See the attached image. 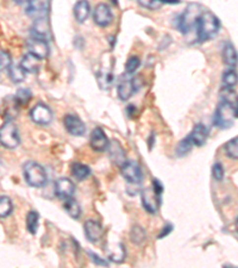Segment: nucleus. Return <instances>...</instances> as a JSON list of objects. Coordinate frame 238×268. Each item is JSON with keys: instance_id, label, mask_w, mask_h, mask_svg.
Listing matches in <instances>:
<instances>
[{"instance_id": "obj_38", "label": "nucleus", "mask_w": 238, "mask_h": 268, "mask_svg": "<svg viewBox=\"0 0 238 268\" xmlns=\"http://www.w3.org/2000/svg\"><path fill=\"white\" fill-rule=\"evenodd\" d=\"M99 79V85H100L101 88H109L111 87V84H112V80H113V76H112V73H100L98 76Z\"/></svg>"}, {"instance_id": "obj_19", "label": "nucleus", "mask_w": 238, "mask_h": 268, "mask_svg": "<svg viewBox=\"0 0 238 268\" xmlns=\"http://www.w3.org/2000/svg\"><path fill=\"white\" fill-rule=\"evenodd\" d=\"M188 136H189V138H191L193 145L201 147V145L205 144L206 141H208V130L205 125L199 123V124L195 125V127L193 128V130L191 131V134H189Z\"/></svg>"}, {"instance_id": "obj_36", "label": "nucleus", "mask_w": 238, "mask_h": 268, "mask_svg": "<svg viewBox=\"0 0 238 268\" xmlns=\"http://www.w3.org/2000/svg\"><path fill=\"white\" fill-rule=\"evenodd\" d=\"M225 175V169H224L223 165L220 162H216V164L212 166V176L216 179L217 181H222Z\"/></svg>"}, {"instance_id": "obj_7", "label": "nucleus", "mask_w": 238, "mask_h": 268, "mask_svg": "<svg viewBox=\"0 0 238 268\" xmlns=\"http://www.w3.org/2000/svg\"><path fill=\"white\" fill-rule=\"evenodd\" d=\"M54 113L52 109L43 102H38L30 111L31 121L37 125H49L53 121Z\"/></svg>"}, {"instance_id": "obj_22", "label": "nucleus", "mask_w": 238, "mask_h": 268, "mask_svg": "<svg viewBox=\"0 0 238 268\" xmlns=\"http://www.w3.org/2000/svg\"><path fill=\"white\" fill-rule=\"evenodd\" d=\"M70 173H72V175L74 176L76 180L84 181L92 174V170H90V168L89 166H86V165L75 161L73 162L72 166H70Z\"/></svg>"}, {"instance_id": "obj_39", "label": "nucleus", "mask_w": 238, "mask_h": 268, "mask_svg": "<svg viewBox=\"0 0 238 268\" xmlns=\"http://www.w3.org/2000/svg\"><path fill=\"white\" fill-rule=\"evenodd\" d=\"M87 255L89 256V260L92 261L94 265H97V266H104V267L109 266V262H107L106 260H104V259H101L100 256L97 255L95 253L87 250Z\"/></svg>"}, {"instance_id": "obj_28", "label": "nucleus", "mask_w": 238, "mask_h": 268, "mask_svg": "<svg viewBox=\"0 0 238 268\" xmlns=\"http://www.w3.org/2000/svg\"><path fill=\"white\" fill-rule=\"evenodd\" d=\"M31 99H32V93L28 88H21V90L17 91L15 97H13V101L17 106H27Z\"/></svg>"}, {"instance_id": "obj_1", "label": "nucleus", "mask_w": 238, "mask_h": 268, "mask_svg": "<svg viewBox=\"0 0 238 268\" xmlns=\"http://www.w3.org/2000/svg\"><path fill=\"white\" fill-rule=\"evenodd\" d=\"M195 28H197L198 41L206 42L213 38L219 33L220 21L214 13L204 10L198 18Z\"/></svg>"}, {"instance_id": "obj_23", "label": "nucleus", "mask_w": 238, "mask_h": 268, "mask_svg": "<svg viewBox=\"0 0 238 268\" xmlns=\"http://www.w3.org/2000/svg\"><path fill=\"white\" fill-rule=\"evenodd\" d=\"M222 56H223V62L229 67H236L237 66V51L235 45L228 42L223 47V51H222Z\"/></svg>"}, {"instance_id": "obj_43", "label": "nucleus", "mask_w": 238, "mask_h": 268, "mask_svg": "<svg viewBox=\"0 0 238 268\" xmlns=\"http://www.w3.org/2000/svg\"><path fill=\"white\" fill-rule=\"evenodd\" d=\"M154 141H155V135H154V134H152V135H151V137H150V139H149V145H150V149H151V148H152V144H154Z\"/></svg>"}, {"instance_id": "obj_27", "label": "nucleus", "mask_w": 238, "mask_h": 268, "mask_svg": "<svg viewBox=\"0 0 238 268\" xmlns=\"http://www.w3.org/2000/svg\"><path fill=\"white\" fill-rule=\"evenodd\" d=\"M142 7L148 10H158L163 4H180V0H137Z\"/></svg>"}, {"instance_id": "obj_29", "label": "nucleus", "mask_w": 238, "mask_h": 268, "mask_svg": "<svg viewBox=\"0 0 238 268\" xmlns=\"http://www.w3.org/2000/svg\"><path fill=\"white\" fill-rule=\"evenodd\" d=\"M130 237H131L132 243L136 244V246H141L142 243L146 242L147 233L140 225H134L131 229V233H130Z\"/></svg>"}, {"instance_id": "obj_4", "label": "nucleus", "mask_w": 238, "mask_h": 268, "mask_svg": "<svg viewBox=\"0 0 238 268\" xmlns=\"http://www.w3.org/2000/svg\"><path fill=\"white\" fill-rule=\"evenodd\" d=\"M204 8L199 4H189L186 10L178 17L177 28L180 33L188 34L197 24L198 18L203 13Z\"/></svg>"}, {"instance_id": "obj_17", "label": "nucleus", "mask_w": 238, "mask_h": 268, "mask_svg": "<svg viewBox=\"0 0 238 268\" xmlns=\"http://www.w3.org/2000/svg\"><path fill=\"white\" fill-rule=\"evenodd\" d=\"M136 91H138V86L136 84V79H123L119 82L117 93L118 98L121 101H126L134 96Z\"/></svg>"}, {"instance_id": "obj_9", "label": "nucleus", "mask_w": 238, "mask_h": 268, "mask_svg": "<svg viewBox=\"0 0 238 268\" xmlns=\"http://www.w3.org/2000/svg\"><path fill=\"white\" fill-rule=\"evenodd\" d=\"M93 21L98 27L106 28L111 25L113 21V13L111 11V7L105 2H100L95 6L94 11H93Z\"/></svg>"}, {"instance_id": "obj_30", "label": "nucleus", "mask_w": 238, "mask_h": 268, "mask_svg": "<svg viewBox=\"0 0 238 268\" xmlns=\"http://www.w3.org/2000/svg\"><path fill=\"white\" fill-rule=\"evenodd\" d=\"M39 224V216L36 211L31 210L27 216V229L31 235H36L38 230Z\"/></svg>"}, {"instance_id": "obj_24", "label": "nucleus", "mask_w": 238, "mask_h": 268, "mask_svg": "<svg viewBox=\"0 0 238 268\" xmlns=\"http://www.w3.org/2000/svg\"><path fill=\"white\" fill-rule=\"evenodd\" d=\"M39 61L36 56H33L32 54H27V55L23 56L21 61V67L25 70L27 73H37L39 69Z\"/></svg>"}, {"instance_id": "obj_40", "label": "nucleus", "mask_w": 238, "mask_h": 268, "mask_svg": "<svg viewBox=\"0 0 238 268\" xmlns=\"http://www.w3.org/2000/svg\"><path fill=\"white\" fill-rule=\"evenodd\" d=\"M173 228H174V227H173V224L167 223V224L164 225V227L162 228V230H161L160 235L157 236V238H158V239H162V238L166 237V236H168L169 234H171V233L173 232Z\"/></svg>"}, {"instance_id": "obj_26", "label": "nucleus", "mask_w": 238, "mask_h": 268, "mask_svg": "<svg viewBox=\"0 0 238 268\" xmlns=\"http://www.w3.org/2000/svg\"><path fill=\"white\" fill-rule=\"evenodd\" d=\"M8 70V76H10L11 81L15 82V84H21L25 80L27 76V72L21 67V65H10V67L7 68Z\"/></svg>"}, {"instance_id": "obj_3", "label": "nucleus", "mask_w": 238, "mask_h": 268, "mask_svg": "<svg viewBox=\"0 0 238 268\" xmlns=\"http://www.w3.org/2000/svg\"><path fill=\"white\" fill-rule=\"evenodd\" d=\"M23 174L27 184L35 189H41L45 186L48 181L47 172L41 165L35 161H28L23 167Z\"/></svg>"}, {"instance_id": "obj_13", "label": "nucleus", "mask_w": 238, "mask_h": 268, "mask_svg": "<svg viewBox=\"0 0 238 268\" xmlns=\"http://www.w3.org/2000/svg\"><path fill=\"white\" fill-rule=\"evenodd\" d=\"M31 33H32V37H35V38L43 39V41L49 39L50 35H52V29H50V22L48 19V16L36 18L33 21Z\"/></svg>"}, {"instance_id": "obj_37", "label": "nucleus", "mask_w": 238, "mask_h": 268, "mask_svg": "<svg viewBox=\"0 0 238 268\" xmlns=\"http://www.w3.org/2000/svg\"><path fill=\"white\" fill-rule=\"evenodd\" d=\"M11 64H12V59L10 54L5 50H0V72L7 69Z\"/></svg>"}, {"instance_id": "obj_21", "label": "nucleus", "mask_w": 238, "mask_h": 268, "mask_svg": "<svg viewBox=\"0 0 238 268\" xmlns=\"http://www.w3.org/2000/svg\"><path fill=\"white\" fill-rule=\"evenodd\" d=\"M74 18L78 23H85L90 13V5L89 0H79L74 5Z\"/></svg>"}, {"instance_id": "obj_16", "label": "nucleus", "mask_w": 238, "mask_h": 268, "mask_svg": "<svg viewBox=\"0 0 238 268\" xmlns=\"http://www.w3.org/2000/svg\"><path fill=\"white\" fill-rule=\"evenodd\" d=\"M55 195L60 199H67L74 196L75 193V185L70 179L68 178H60L56 180L55 186H54Z\"/></svg>"}, {"instance_id": "obj_18", "label": "nucleus", "mask_w": 238, "mask_h": 268, "mask_svg": "<svg viewBox=\"0 0 238 268\" xmlns=\"http://www.w3.org/2000/svg\"><path fill=\"white\" fill-rule=\"evenodd\" d=\"M107 150H109L110 159L112 160V162L117 166L120 167L124 162L126 161V155L125 150L121 147V144L119 143L118 141L113 139V141L109 142V147H107Z\"/></svg>"}, {"instance_id": "obj_14", "label": "nucleus", "mask_w": 238, "mask_h": 268, "mask_svg": "<svg viewBox=\"0 0 238 268\" xmlns=\"http://www.w3.org/2000/svg\"><path fill=\"white\" fill-rule=\"evenodd\" d=\"M105 252L107 254L109 260L115 264H121L125 260L126 250L121 242H107L105 246Z\"/></svg>"}, {"instance_id": "obj_8", "label": "nucleus", "mask_w": 238, "mask_h": 268, "mask_svg": "<svg viewBox=\"0 0 238 268\" xmlns=\"http://www.w3.org/2000/svg\"><path fill=\"white\" fill-rule=\"evenodd\" d=\"M141 201L144 210L154 215V213L157 212L158 207H160L161 196L157 195L152 187H147V189L141 191Z\"/></svg>"}, {"instance_id": "obj_6", "label": "nucleus", "mask_w": 238, "mask_h": 268, "mask_svg": "<svg viewBox=\"0 0 238 268\" xmlns=\"http://www.w3.org/2000/svg\"><path fill=\"white\" fill-rule=\"evenodd\" d=\"M120 173L125 180L129 184L137 185L141 184L142 179H143V173L140 165L136 161H131V160H126L123 165L120 166Z\"/></svg>"}, {"instance_id": "obj_10", "label": "nucleus", "mask_w": 238, "mask_h": 268, "mask_svg": "<svg viewBox=\"0 0 238 268\" xmlns=\"http://www.w3.org/2000/svg\"><path fill=\"white\" fill-rule=\"evenodd\" d=\"M63 125L72 136H84L86 133V125L79 116L74 113H67L63 118Z\"/></svg>"}, {"instance_id": "obj_41", "label": "nucleus", "mask_w": 238, "mask_h": 268, "mask_svg": "<svg viewBox=\"0 0 238 268\" xmlns=\"http://www.w3.org/2000/svg\"><path fill=\"white\" fill-rule=\"evenodd\" d=\"M151 187H152V189H154V191L157 193V195L162 196L164 189H163V185L161 184V181L158 180V179H154V180H152Z\"/></svg>"}, {"instance_id": "obj_33", "label": "nucleus", "mask_w": 238, "mask_h": 268, "mask_svg": "<svg viewBox=\"0 0 238 268\" xmlns=\"http://www.w3.org/2000/svg\"><path fill=\"white\" fill-rule=\"evenodd\" d=\"M224 150H225L226 156L232 160L238 159V138L235 137L230 139L229 142H226L225 145H224Z\"/></svg>"}, {"instance_id": "obj_32", "label": "nucleus", "mask_w": 238, "mask_h": 268, "mask_svg": "<svg viewBox=\"0 0 238 268\" xmlns=\"http://www.w3.org/2000/svg\"><path fill=\"white\" fill-rule=\"evenodd\" d=\"M192 148H193V143H192L189 136H187V137L182 138L178 142L177 149H175V154H177V156H178V158H182V156L187 155V154L191 152Z\"/></svg>"}, {"instance_id": "obj_15", "label": "nucleus", "mask_w": 238, "mask_h": 268, "mask_svg": "<svg viewBox=\"0 0 238 268\" xmlns=\"http://www.w3.org/2000/svg\"><path fill=\"white\" fill-rule=\"evenodd\" d=\"M109 138H107L105 131L101 128H94L90 134L89 137V147L92 148L94 152L101 153L107 149L109 147Z\"/></svg>"}, {"instance_id": "obj_12", "label": "nucleus", "mask_w": 238, "mask_h": 268, "mask_svg": "<svg viewBox=\"0 0 238 268\" xmlns=\"http://www.w3.org/2000/svg\"><path fill=\"white\" fill-rule=\"evenodd\" d=\"M84 232L86 238L92 243H97L104 236V227L95 219H87L84 224Z\"/></svg>"}, {"instance_id": "obj_34", "label": "nucleus", "mask_w": 238, "mask_h": 268, "mask_svg": "<svg viewBox=\"0 0 238 268\" xmlns=\"http://www.w3.org/2000/svg\"><path fill=\"white\" fill-rule=\"evenodd\" d=\"M13 205L8 197H0V218H5L12 213Z\"/></svg>"}, {"instance_id": "obj_11", "label": "nucleus", "mask_w": 238, "mask_h": 268, "mask_svg": "<svg viewBox=\"0 0 238 268\" xmlns=\"http://www.w3.org/2000/svg\"><path fill=\"white\" fill-rule=\"evenodd\" d=\"M27 48L29 53L36 56L38 60H44L50 55L49 45H48L47 41H43V39L31 37L29 41L27 42Z\"/></svg>"}, {"instance_id": "obj_42", "label": "nucleus", "mask_w": 238, "mask_h": 268, "mask_svg": "<svg viewBox=\"0 0 238 268\" xmlns=\"http://www.w3.org/2000/svg\"><path fill=\"white\" fill-rule=\"evenodd\" d=\"M13 1H15L16 4L22 5V4H28V2H30L31 0H13Z\"/></svg>"}, {"instance_id": "obj_31", "label": "nucleus", "mask_w": 238, "mask_h": 268, "mask_svg": "<svg viewBox=\"0 0 238 268\" xmlns=\"http://www.w3.org/2000/svg\"><path fill=\"white\" fill-rule=\"evenodd\" d=\"M222 82L224 88H229V90H234L235 86L237 85V73L234 69H228L224 72Z\"/></svg>"}, {"instance_id": "obj_2", "label": "nucleus", "mask_w": 238, "mask_h": 268, "mask_svg": "<svg viewBox=\"0 0 238 268\" xmlns=\"http://www.w3.org/2000/svg\"><path fill=\"white\" fill-rule=\"evenodd\" d=\"M237 119V104L220 99L213 115V124L219 129H229L234 127Z\"/></svg>"}, {"instance_id": "obj_44", "label": "nucleus", "mask_w": 238, "mask_h": 268, "mask_svg": "<svg viewBox=\"0 0 238 268\" xmlns=\"http://www.w3.org/2000/svg\"><path fill=\"white\" fill-rule=\"evenodd\" d=\"M110 1H111L113 5H116V6H117V5H118V0H110Z\"/></svg>"}, {"instance_id": "obj_25", "label": "nucleus", "mask_w": 238, "mask_h": 268, "mask_svg": "<svg viewBox=\"0 0 238 268\" xmlns=\"http://www.w3.org/2000/svg\"><path fill=\"white\" fill-rule=\"evenodd\" d=\"M63 207L66 210V212L72 218L79 219L81 216V206L78 201H75L73 197L70 198L63 199Z\"/></svg>"}, {"instance_id": "obj_35", "label": "nucleus", "mask_w": 238, "mask_h": 268, "mask_svg": "<svg viewBox=\"0 0 238 268\" xmlns=\"http://www.w3.org/2000/svg\"><path fill=\"white\" fill-rule=\"evenodd\" d=\"M141 66V60L138 56H131V58H129L126 60L125 62V73L126 74H134L136 70L140 68Z\"/></svg>"}, {"instance_id": "obj_20", "label": "nucleus", "mask_w": 238, "mask_h": 268, "mask_svg": "<svg viewBox=\"0 0 238 268\" xmlns=\"http://www.w3.org/2000/svg\"><path fill=\"white\" fill-rule=\"evenodd\" d=\"M27 13L33 18H39V17L48 16V5L47 2L42 1V0H31L28 2Z\"/></svg>"}, {"instance_id": "obj_5", "label": "nucleus", "mask_w": 238, "mask_h": 268, "mask_svg": "<svg viewBox=\"0 0 238 268\" xmlns=\"http://www.w3.org/2000/svg\"><path fill=\"white\" fill-rule=\"evenodd\" d=\"M21 143L18 129L12 121H6L0 127V144L6 149H16Z\"/></svg>"}]
</instances>
